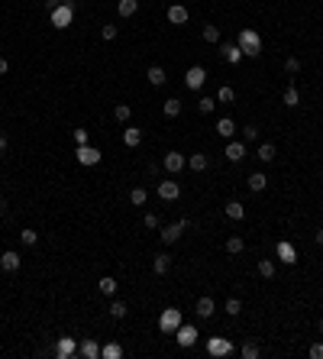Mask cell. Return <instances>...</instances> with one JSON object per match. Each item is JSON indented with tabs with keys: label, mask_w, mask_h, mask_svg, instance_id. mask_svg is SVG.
<instances>
[{
	"label": "cell",
	"mask_w": 323,
	"mask_h": 359,
	"mask_svg": "<svg viewBox=\"0 0 323 359\" xmlns=\"http://www.w3.org/2000/svg\"><path fill=\"white\" fill-rule=\"evenodd\" d=\"M178 327H181V310L178 308H165L162 317H159V330L162 334H175Z\"/></svg>",
	"instance_id": "cell-3"
},
{
	"label": "cell",
	"mask_w": 323,
	"mask_h": 359,
	"mask_svg": "<svg viewBox=\"0 0 323 359\" xmlns=\"http://www.w3.org/2000/svg\"><path fill=\"white\" fill-rule=\"evenodd\" d=\"M239 356H243V359H259V356H262V346H259L256 340H246L243 346H239Z\"/></svg>",
	"instance_id": "cell-17"
},
{
	"label": "cell",
	"mask_w": 323,
	"mask_h": 359,
	"mask_svg": "<svg viewBox=\"0 0 323 359\" xmlns=\"http://www.w3.org/2000/svg\"><path fill=\"white\" fill-rule=\"evenodd\" d=\"M162 165H165V172H171V175H178V172L184 168V165H188V158H184L181 152H168L162 158Z\"/></svg>",
	"instance_id": "cell-10"
},
{
	"label": "cell",
	"mask_w": 323,
	"mask_h": 359,
	"mask_svg": "<svg viewBox=\"0 0 323 359\" xmlns=\"http://www.w3.org/2000/svg\"><path fill=\"white\" fill-rule=\"evenodd\" d=\"M71 20H74V6L71 4H58L52 10V26H55V30H68Z\"/></svg>",
	"instance_id": "cell-2"
},
{
	"label": "cell",
	"mask_w": 323,
	"mask_h": 359,
	"mask_svg": "<svg viewBox=\"0 0 323 359\" xmlns=\"http://www.w3.org/2000/svg\"><path fill=\"white\" fill-rule=\"evenodd\" d=\"M113 116H116L120 123H126L129 116H133V110H129V104H116V107H113Z\"/></svg>",
	"instance_id": "cell-34"
},
{
	"label": "cell",
	"mask_w": 323,
	"mask_h": 359,
	"mask_svg": "<svg viewBox=\"0 0 323 359\" xmlns=\"http://www.w3.org/2000/svg\"><path fill=\"white\" fill-rule=\"evenodd\" d=\"M243 136L252 142V140H259V130H256V126H243Z\"/></svg>",
	"instance_id": "cell-47"
},
{
	"label": "cell",
	"mask_w": 323,
	"mask_h": 359,
	"mask_svg": "<svg viewBox=\"0 0 323 359\" xmlns=\"http://www.w3.org/2000/svg\"><path fill=\"white\" fill-rule=\"evenodd\" d=\"M3 149H6V136H0V152H3Z\"/></svg>",
	"instance_id": "cell-50"
},
{
	"label": "cell",
	"mask_w": 323,
	"mask_h": 359,
	"mask_svg": "<svg viewBox=\"0 0 323 359\" xmlns=\"http://www.w3.org/2000/svg\"><path fill=\"white\" fill-rule=\"evenodd\" d=\"M100 356H104V359H120L123 356V346H120V343H107V346H100Z\"/></svg>",
	"instance_id": "cell-27"
},
{
	"label": "cell",
	"mask_w": 323,
	"mask_h": 359,
	"mask_svg": "<svg viewBox=\"0 0 323 359\" xmlns=\"http://www.w3.org/2000/svg\"><path fill=\"white\" fill-rule=\"evenodd\" d=\"M78 353L84 356V359H100V343H97V340H84V343L78 346Z\"/></svg>",
	"instance_id": "cell-15"
},
{
	"label": "cell",
	"mask_w": 323,
	"mask_h": 359,
	"mask_svg": "<svg viewBox=\"0 0 323 359\" xmlns=\"http://www.w3.org/2000/svg\"><path fill=\"white\" fill-rule=\"evenodd\" d=\"M265 184H269V178H265L262 172H252V175H249V191H256V194H259V191H265Z\"/></svg>",
	"instance_id": "cell-23"
},
{
	"label": "cell",
	"mask_w": 323,
	"mask_h": 359,
	"mask_svg": "<svg viewBox=\"0 0 323 359\" xmlns=\"http://www.w3.org/2000/svg\"><path fill=\"white\" fill-rule=\"evenodd\" d=\"M204 81H207V72H204L201 65H194V68H188V72H184V84H188V91L204 88Z\"/></svg>",
	"instance_id": "cell-6"
},
{
	"label": "cell",
	"mask_w": 323,
	"mask_h": 359,
	"mask_svg": "<svg viewBox=\"0 0 323 359\" xmlns=\"http://www.w3.org/2000/svg\"><path fill=\"white\" fill-rule=\"evenodd\" d=\"M214 107H217V104H214V98H201V100H197V110H201V114H210Z\"/></svg>",
	"instance_id": "cell-42"
},
{
	"label": "cell",
	"mask_w": 323,
	"mask_h": 359,
	"mask_svg": "<svg viewBox=\"0 0 323 359\" xmlns=\"http://www.w3.org/2000/svg\"><path fill=\"white\" fill-rule=\"evenodd\" d=\"M243 236H230L226 240V252H230V256H236V252H243Z\"/></svg>",
	"instance_id": "cell-35"
},
{
	"label": "cell",
	"mask_w": 323,
	"mask_h": 359,
	"mask_svg": "<svg viewBox=\"0 0 323 359\" xmlns=\"http://www.w3.org/2000/svg\"><path fill=\"white\" fill-rule=\"evenodd\" d=\"M74 142H78V146H87V130H74Z\"/></svg>",
	"instance_id": "cell-45"
},
{
	"label": "cell",
	"mask_w": 323,
	"mask_h": 359,
	"mask_svg": "<svg viewBox=\"0 0 323 359\" xmlns=\"http://www.w3.org/2000/svg\"><path fill=\"white\" fill-rule=\"evenodd\" d=\"M275 252H278V259L285 262V266H294V262H298V250H294L288 240H281V243L275 246Z\"/></svg>",
	"instance_id": "cell-9"
},
{
	"label": "cell",
	"mask_w": 323,
	"mask_h": 359,
	"mask_svg": "<svg viewBox=\"0 0 323 359\" xmlns=\"http://www.w3.org/2000/svg\"><path fill=\"white\" fill-rule=\"evenodd\" d=\"M146 188H133V191H129V201H133L136 207H142V204H146Z\"/></svg>",
	"instance_id": "cell-38"
},
{
	"label": "cell",
	"mask_w": 323,
	"mask_h": 359,
	"mask_svg": "<svg viewBox=\"0 0 323 359\" xmlns=\"http://www.w3.org/2000/svg\"><path fill=\"white\" fill-rule=\"evenodd\" d=\"M285 104H288V107H298V104H301V94H298V88H288V91H285Z\"/></svg>",
	"instance_id": "cell-39"
},
{
	"label": "cell",
	"mask_w": 323,
	"mask_h": 359,
	"mask_svg": "<svg viewBox=\"0 0 323 359\" xmlns=\"http://www.w3.org/2000/svg\"><path fill=\"white\" fill-rule=\"evenodd\" d=\"M239 310H243V304H239L236 298H230V301H226V314H230V317H239Z\"/></svg>",
	"instance_id": "cell-43"
},
{
	"label": "cell",
	"mask_w": 323,
	"mask_h": 359,
	"mask_svg": "<svg viewBox=\"0 0 323 359\" xmlns=\"http://www.w3.org/2000/svg\"><path fill=\"white\" fill-rule=\"evenodd\" d=\"M184 226H188V220H178V224H171V226H162V243H178L181 240V233H184Z\"/></svg>",
	"instance_id": "cell-7"
},
{
	"label": "cell",
	"mask_w": 323,
	"mask_h": 359,
	"mask_svg": "<svg viewBox=\"0 0 323 359\" xmlns=\"http://www.w3.org/2000/svg\"><path fill=\"white\" fill-rule=\"evenodd\" d=\"M36 240H39L36 230H23V233H19V243H23V246H36Z\"/></svg>",
	"instance_id": "cell-40"
},
{
	"label": "cell",
	"mask_w": 323,
	"mask_h": 359,
	"mask_svg": "<svg viewBox=\"0 0 323 359\" xmlns=\"http://www.w3.org/2000/svg\"><path fill=\"white\" fill-rule=\"evenodd\" d=\"M259 275H262V278H275V262L272 259H259Z\"/></svg>",
	"instance_id": "cell-32"
},
{
	"label": "cell",
	"mask_w": 323,
	"mask_h": 359,
	"mask_svg": "<svg viewBox=\"0 0 323 359\" xmlns=\"http://www.w3.org/2000/svg\"><path fill=\"white\" fill-rule=\"evenodd\" d=\"M126 314H129V308L123 304V301H113V304H110V317H113V320H123Z\"/></svg>",
	"instance_id": "cell-30"
},
{
	"label": "cell",
	"mask_w": 323,
	"mask_h": 359,
	"mask_svg": "<svg viewBox=\"0 0 323 359\" xmlns=\"http://www.w3.org/2000/svg\"><path fill=\"white\" fill-rule=\"evenodd\" d=\"M223 55H226V62H230V65H236V62L243 58V49H239V46H223Z\"/></svg>",
	"instance_id": "cell-29"
},
{
	"label": "cell",
	"mask_w": 323,
	"mask_h": 359,
	"mask_svg": "<svg viewBox=\"0 0 323 359\" xmlns=\"http://www.w3.org/2000/svg\"><path fill=\"white\" fill-rule=\"evenodd\" d=\"M123 142H126V146H139V142H142V130L129 126L126 133H123Z\"/></svg>",
	"instance_id": "cell-28"
},
{
	"label": "cell",
	"mask_w": 323,
	"mask_h": 359,
	"mask_svg": "<svg viewBox=\"0 0 323 359\" xmlns=\"http://www.w3.org/2000/svg\"><path fill=\"white\" fill-rule=\"evenodd\" d=\"M142 224H146V230H159V217H155V214H146Z\"/></svg>",
	"instance_id": "cell-44"
},
{
	"label": "cell",
	"mask_w": 323,
	"mask_h": 359,
	"mask_svg": "<svg viewBox=\"0 0 323 359\" xmlns=\"http://www.w3.org/2000/svg\"><path fill=\"white\" fill-rule=\"evenodd\" d=\"M226 158H230V162H243V158H246V146L233 140L230 146H226Z\"/></svg>",
	"instance_id": "cell-19"
},
{
	"label": "cell",
	"mask_w": 323,
	"mask_h": 359,
	"mask_svg": "<svg viewBox=\"0 0 323 359\" xmlns=\"http://www.w3.org/2000/svg\"><path fill=\"white\" fill-rule=\"evenodd\" d=\"M239 49H243V55H249V58H259L262 55V36H259L256 30H239Z\"/></svg>",
	"instance_id": "cell-1"
},
{
	"label": "cell",
	"mask_w": 323,
	"mask_h": 359,
	"mask_svg": "<svg viewBox=\"0 0 323 359\" xmlns=\"http://www.w3.org/2000/svg\"><path fill=\"white\" fill-rule=\"evenodd\" d=\"M194 310H197V317H214V310H217V308H214V298H210V294H204V298L197 301Z\"/></svg>",
	"instance_id": "cell-20"
},
{
	"label": "cell",
	"mask_w": 323,
	"mask_h": 359,
	"mask_svg": "<svg viewBox=\"0 0 323 359\" xmlns=\"http://www.w3.org/2000/svg\"><path fill=\"white\" fill-rule=\"evenodd\" d=\"M97 288H100V294H107V298H110V294H116V288H120V285H116V278L104 275V278L97 282Z\"/></svg>",
	"instance_id": "cell-24"
},
{
	"label": "cell",
	"mask_w": 323,
	"mask_h": 359,
	"mask_svg": "<svg viewBox=\"0 0 323 359\" xmlns=\"http://www.w3.org/2000/svg\"><path fill=\"white\" fill-rule=\"evenodd\" d=\"M146 78H149V84L162 88L165 81H168V74H165V68H162V65H152V68H149V72H146Z\"/></svg>",
	"instance_id": "cell-16"
},
{
	"label": "cell",
	"mask_w": 323,
	"mask_h": 359,
	"mask_svg": "<svg viewBox=\"0 0 323 359\" xmlns=\"http://www.w3.org/2000/svg\"><path fill=\"white\" fill-rule=\"evenodd\" d=\"M197 336H201V334H197V327H194V324H181V327L175 330L178 346H194V343H197Z\"/></svg>",
	"instance_id": "cell-4"
},
{
	"label": "cell",
	"mask_w": 323,
	"mask_h": 359,
	"mask_svg": "<svg viewBox=\"0 0 323 359\" xmlns=\"http://www.w3.org/2000/svg\"><path fill=\"white\" fill-rule=\"evenodd\" d=\"M217 133L223 136V140H233V133H236V123H233L230 116H223V120L217 123Z\"/></svg>",
	"instance_id": "cell-21"
},
{
	"label": "cell",
	"mask_w": 323,
	"mask_h": 359,
	"mask_svg": "<svg viewBox=\"0 0 323 359\" xmlns=\"http://www.w3.org/2000/svg\"><path fill=\"white\" fill-rule=\"evenodd\" d=\"M0 268H3V272H16V268H19V252L6 250L3 256H0Z\"/></svg>",
	"instance_id": "cell-14"
},
{
	"label": "cell",
	"mask_w": 323,
	"mask_h": 359,
	"mask_svg": "<svg viewBox=\"0 0 323 359\" xmlns=\"http://www.w3.org/2000/svg\"><path fill=\"white\" fill-rule=\"evenodd\" d=\"M136 10H139V0H120V4H116V13H120L123 20L136 16Z\"/></svg>",
	"instance_id": "cell-18"
},
{
	"label": "cell",
	"mask_w": 323,
	"mask_h": 359,
	"mask_svg": "<svg viewBox=\"0 0 323 359\" xmlns=\"http://www.w3.org/2000/svg\"><path fill=\"white\" fill-rule=\"evenodd\" d=\"M188 165H191L194 172H204V168H207V156H204V152H194V156L188 158Z\"/></svg>",
	"instance_id": "cell-31"
},
{
	"label": "cell",
	"mask_w": 323,
	"mask_h": 359,
	"mask_svg": "<svg viewBox=\"0 0 323 359\" xmlns=\"http://www.w3.org/2000/svg\"><path fill=\"white\" fill-rule=\"evenodd\" d=\"M259 158H262V162H272L275 158V142H259Z\"/></svg>",
	"instance_id": "cell-33"
},
{
	"label": "cell",
	"mask_w": 323,
	"mask_h": 359,
	"mask_svg": "<svg viewBox=\"0 0 323 359\" xmlns=\"http://www.w3.org/2000/svg\"><path fill=\"white\" fill-rule=\"evenodd\" d=\"M74 156H78L81 165H97L100 158H104V156H100V149H94V146H78V152H74Z\"/></svg>",
	"instance_id": "cell-8"
},
{
	"label": "cell",
	"mask_w": 323,
	"mask_h": 359,
	"mask_svg": "<svg viewBox=\"0 0 323 359\" xmlns=\"http://www.w3.org/2000/svg\"><path fill=\"white\" fill-rule=\"evenodd\" d=\"M3 204H6V201H3V194H0V210H3Z\"/></svg>",
	"instance_id": "cell-52"
},
{
	"label": "cell",
	"mask_w": 323,
	"mask_h": 359,
	"mask_svg": "<svg viewBox=\"0 0 323 359\" xmlns=\"http://www.w3.org/2000/svg\"><path fill=\"white\" fill-rule=\"evenodd\" d=\"M6 68H10V62H6V58H0V74H6Z\"/></svg>",
	"instance_id": "cell-49"
},
{
	"label": "cell",
	"mask_w": 323,
	"mask_h": 359,
	"mask_svg": "<svg viewBox=\"0 0 323 359\" xmlns=\"http://www.w3.org/2000/svg\"><path fill=\"white\" fill-rule=\"evenodd\" d=\"M320 334H323V317H320Z\"/></svg>",
	"instance_id": "cell-53"
},
{
	"label": "cell",
	"mask_w": 323,
	"mask_h": 359,
	"mask_svg": "<svg viewBox=\"0 0 323 359\" xmlns=\"http://www.w3.org/2000/svg\"><path fill=\"white\" fill-rule=\"evenodd\" d=\"M159 198L162 201H178V198H181V184L178 182H159Z\"/></svg>",
	"instance_id": "cell-11"
},
{
	"label": "cell",
	"mask_w": 323,
	"mask_h": 359,
	"mask_svg": "<svg viewBox=\"0 0 323 359\" xmlns=\"http://www.w3.org/2000/svg\"><path fill=\"white\" fill-rule=\"evenodd\" d=\"M233 350H236V346H233L226 336H210V340H207V353L210 356H230Z\"/></svg>",
	"instance_id": "cell-5"
},
{
	"label": "cell",
	"mask_w": 323,
	"mask_h": 359,
	"mask_svg": "<svg viewBox=\"0 0 323 359\" xmlns=\"http://www.w3.org/2000/svg\"><path fill=\"white\" fill-rule=\"evenodd\" d=\"M100 36H104L107 42H110V39H116V26H104V30H100Z\"/></svg>",
	"instance_id": "cell-48"
},
{
	"label": "cell",
	"mask_w": 323,
	"mask_h": 359,
	"mask_svg": "<svg viewBox=\"0 0 323 359\" xmlns=\"http://www.w3.org/2000/svg\"><path fill=\"white\" fill-rule=\"evenodd\" d=\"M217 100H220V104H233V100H236V91H233L230 84L220 88V91H217Z\"/></svg>",
	"instance_id": "cell-36"
},
{
	"label": "cell",
	"mask_w": 323,
	"mask_h": 359,
	"mask_svg": "<svg viewBox=\"0 0 323 359\" xmlns=\"http://www.w3.org/2000/svg\"><path fill=\"white\" fill-rule=\"evenodd\" d=\"M285 72H288V74H298V72H301V58H294V55H291V58L285 62Z\"/></svg>",
	"instance_id": "cell-41"
},
{
	"label": "cell",
	"mask_w": 323,
	"mask_h": 359,
	"mask_svg": "<svg viewBox=\"0 0 323 359\" xmlns=\"http://www.w3.org/2000/svg\"><path fill=\"white\" fill-rule=\"evenodd\" d=\"M204 42H210V46L220 42V30H217L214 23H210V26H204Z\"/></svg>",
	"instance_id": "cell-37"
},
{
	"label": "cell",
	"mask_w": 323,
	"mask_h": 359,
	"mask_svg": "<svg viewBox=\"0 0 323 359\" xmlns=\"http://www.w3.org/2000/svg\"><path fill=\"white\" fill-rule=\"evenodd\" d=\"M226 217H230V220H243L246 217V207L239 204V201H230V204H226Z\"/></svg>",
	"instance_id": "cell-26"
},
{
	"label": "cell",
	"mask_w": 323,
	"mask_h": 359,
	"mask_svg": "<svg viewBox=\"0 0 323 359\" xmlns=\"http://www.w3.org/2000/svg\"><path fill=\"white\" fill-rule=\"evenodd\" d=\"M307 353H311V359H323V343H314Z\"/></svg>",
	"instance_id": "cell-46"
},
{
	"label": "cell",
	"mask_w": 323,
	"mask_h": 359,
	"mask_svg": "<svg viewBox=\"0 0 323 359\" xmlns=\"http://www.w3.org/2000/svg\"><path fill=\"white\" fill-rule=\"evenodd\" d=\"M317 243H320V246H323V230H317Z\"/></svg>",
	"instance_id": "cell-51"
},
{
	"label": "cell",
	"mask_w": 323,
	"mask_h": 359,
	"mask_svg": "<svg viewBox=\"0 0 323 359\" xmlns=\"http://www.w3.org/2000/svg\"><path fill=\"white\" fill-rule=\"evenodd\" d=\"M162 114L168 116V120H175V116L181 114V100H178V98H168V100H165V107H162Z\"/></svg>",
	"instance_id": "cell-22"
},
{
	"label": "cell",
	"mask_w": 323,
	"mask_h": 359,
	"mask_svg": "<svg viewBox=\"0 0 323 359\" xmlns=\"http://www.w3.org/2000/svg\"><path fill=\"white\" fill-rule=\"evenodd\" d=\"M168 268H171V259L165 256V252H159V256H155V262H152V272H155V275H165Z\"/></svg>",
	"instance_id": "cell-25"
},
{
	"label": "cell",
	"mask_w": 323,
	"mask_h": 359,
	"mask_svg": "<svg viewBox=\"0 0 323 359\" xmlns=\"http://www.w3.org/2000/svg\"><path fill=\"white\" fill-rule=\"evenodd\" d=\"M168 23H175V26L188 23V6H181V4H171V6H168Z\"/></svg>",
	"instance_id": "cell-13"
},
{
	"label": "cell",
	"mask_w": 323,
	"mask_h": 359,
	"mask_svg": "<svg viewBox=\"0 0 323 359\" xmlns=\"http://www.w3.org/2000/svg\"><path fill=\"white\" fill-rule=\"evenodd\" d=\"M74 353H78V343H74L71 336H61L58 346H55V356H58V359H71Z\"/></svg>",
	"instance_id": "cell-12"
}]
</instances>
